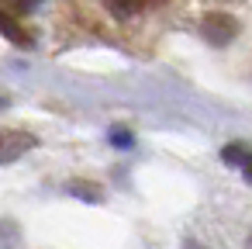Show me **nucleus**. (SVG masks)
Returning <instances> with one entry per match:
<instances>
[{"mask_svg":"<svg viewBox=\"0 0 252 249\" xmlns=\"http://www.w3.org/2000/svg\"><path fill=\"white\" fill-rule=\"evenodd\" d=\"M156 4H162V0H107V7L118 18H135V14H142V11H149Z\"/></svg>","mask_w":252,"mask_h":249,"instance_id":"nucleus-4","label":"nucleus"},{"mask_svg":"<svg viewBox=\"0 0 252 249\" xmlns=\"http://www.w3.org/2000/svg\"><path fill=\"white\" fill-rule=\"evenodd\" d=\"M111 142H114V145H121V149H128L135 139H131V132H128V128H114V132H111Z\"/></svg>","mask_w":252,"mask_h":249,"instance_id":"nucleus-6","label":"nucleus"},{"mask_svg":"<svg viewBox=\"0 0 252 249\" xmlns=\"http://www.w3.org/2000/svg\"><path fill=\"white\" fill-rule=\"evenodd\" d=\"M32 149H38V135H32L25 128H0V166L18 163Z\"/></svg>","mask_w":252,"mask_h":249,"instance_id":"nucleus-1","label":"nucleus"},{"mask_svg":"<svg viewBox=\"0 0 252 249\" xmlns=\"http://www.w3.org/2000/svg\"><path fill=\"white\" fill-rule=\"evenodd\" d=\"M187 249H200V246H197V242H187Z\"/></svg>","mask_w":252,"mask_h":249,"instance_id":"nucleus-9","label":"nucleus"},{"mask_svg":"<svg viewBox=\"0 0 252 249\" xmlns=\"http://www.w3.org/2000/svg\"><path fill=\"white\" fill-rule=\"evenodd\" d=\"M7 4H11L14 11H32L35 4H42V0H7Z\"/></svg>","mask_w":252,"mask_h":249,"instance_id":"nucleus-7","label":"nucleus"},{"mask_svg":"<svg viewBox=\"0 0 252 249\" xmlns=\"http://www.w3.org/2000/svg\"><path fill=\"white\" fill-rule=\"evenodd\" d=\"M249 249H252V235H249Z\"/></svg>","mask_w":252,"mask_h":249,"instance_id":"nucleus-10","label":"nucleus"},{"mask_svg":"<svg viewBox=\"0 0 252 249\" xmlns=\"http://www.w3.org/2000/svg\"><path fill=\"white\" fill-rule=\"evenodd\" d=\"M0 35H4L11 45H21V49L32 45V35L25 32V25H18V18H11L4 7H0Z\"/></svg>","mask_w":252,"mask_h":249,"instance_id":"nucleus-3","label":"nucleus"},{"mask_svg":"<svg viewBox=\"0 0 252 249\" xmlns=\"http://www.w3.org/2000/svg\"><path fill=\"white\" fill-rule=\"evenodd\" d=\"M7 107H11V97H7L4 90H0V111H7Z\"/></svg>","mask_w":252,"mask_h":249,"instance_id":"nucleus-8","label":"nucleus"},{"mask_svg":"<svg viewBox=\"0 0 252 249\" xmlns=\"http://www.w3.org/2000/svg\"><path fill=\"white\" fill-rule=\"evenodd\" d=\"M69 194H73V197H83V201H94V204L104 201L100 183H90V180H69Z\"/></svg>","mask_w":252,"mask_h":249,"instance_id":"nucleus-5","label":"nucleus"},{"mask_svg":"<svg viewBox=\"0 0 252 249\" xmlns=\"http://www.w3.org/2000/svg\"><path fill=\"white\" fill-rule=\"evenodd\" d=\"M200 32H204V38H207L211 45H228V42L235 38L238 25H235V18H228V14H207L204 25H200Z\"/></svg>","mask_w":252,"mask_h":249,"instance_id":"nucleus-2","label":"nucleus"}]
</instances>
